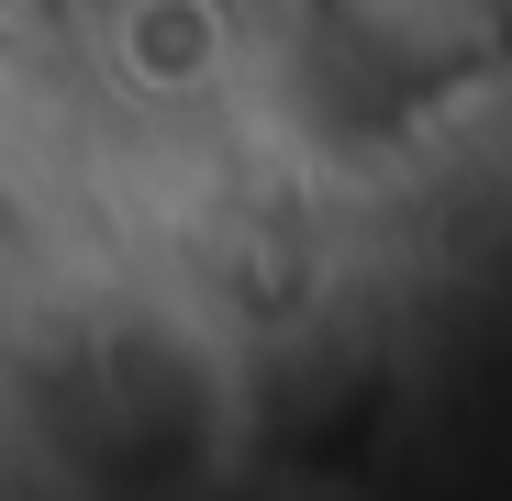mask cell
<instances>
[{
	"instance_id": "cell-1",
	"label": "cell",
	"mask_w": 512,
	"mask_h": 501,
	"mask_svg": "<svg viewBox=\"0 0 512 501\" xmlns=\"http://www.w3.org/2000/svg\"><path fill=\"white\" fill-rule=\"evenodd\" d=\"M101 45H112V78L134 101H212L223 67H234L223 0H112Z\"/></svg>"
}]
</instances>
